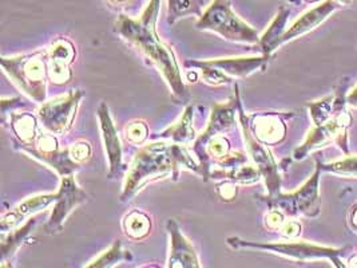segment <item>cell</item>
Here are the masks:
<instances>
[{"label":"cell","instance_id":"cell-1","mask_svg":"<svg viewBox=\"0 0 357 268\" xmlns=\"http://www.w3.org/2000/svg\"><path fill=\"white\" fill-rule=\"evenodd\" d=\"M161 3L162 0H150L138 19L119 15L114 24V31L137 47L151 65L158 68L174 100L181 105H189L192 96L182 78L174 51L163 43L155 29Z\"/></svg>","mask_w":357,"mask_h":268},{"label":"cell","instance_id":"cell-2","mask_svg":"<svg viewBox=\"0 0 357 268\" xmlns=\"http://www.w3.org/2000/svg\"><path fill=\"white\" fill-rule=\"evenodd\" d=\"M181 169H188L202 179V168L186 145L169 140H157L144 145L128 168L119 200L130 201L145 185L165 177L178 181Z\"/></svg>","mask_w":357,"mask_h":268},{"label":"cell","instance_id":"cell-3","mask_svg":"<svg viewBox=\"0 0 357 268\" xmlns=\"http://www.w3.org/2000/svg\"><path fill=\"white\" fill-rule=\"evenodd\" d=\"M349 78H342L335 91L333 114L328 122L319 126H313L309 131L305 141L293 151V158L301 161L307 158L312 151H319L325 145L335 142L344 154H349L348 131L352 124V116L347 109V90Z\"/></svg>","mask_w":357,"mask_h":268},{"label":"cell","instance_id":"cell-4","mask_svg":"<svg viewBox=\"0 0 357 268\" xmlns=\"http://www.w3.org/2000/svg\"><path fill=\"white\" fill-rule=\"evenodd\" d=\"M0 64L8 78L30 100L46 102L49 81V50L33 51L17 57H1Z\"/></svg>","mask_w":357,"mask_h":268},{"label":"cell","instance_id":"cell-5","mask_svg":"<svg viewBox=\"0 0 357 268\" xmlns=\"http://www.w3.org/2000/svg\"><path fill=\"white\" fill-rule=\"evenodd\" d=\"M227 244L233 250H257V251L269 252L288 258L294 262H312V260H329L335 267H347L342 263L341 256L349 251V247L345 248H333L324 247L320 244L309 241H281V243H259L249 241L237 236L227 237Z\"/></svg>","mask_w":357,"mask_h":268},{"label":"cell","instance_id":"cell-6","mask_svg":"<svg viewBox=\"0 0 357 268\" xmlns=\"http://www.w3.org/2000/svg\"><path fill=\"white\" fill-rule=\"evenodd\" d=\"M197 30L211 31L221 38L245 45H259L260 34L238 17L229 0H213L198 17Z\"/></svg>","mask_w":357,"mask_h":268},{"label":"cell","instance_id":"cell-7","mask_svg":"<svg viewBox=\"0 0 357 268\" xmlns=\"http://www.w3.org/2000/svg\"><path fill=\"white\" fill-rule=\"evenodd\" d=\"M323 169L321 161L317 160L316 169L313 174L292 193L278 192L275 196L269 195H257L256 199L266 204L269 209H280L287 216L297 218H317L321 214V199H320V177Z\"/></svg>","mask_w":357,"mask_h":268},{"label":"cell","instance_id":"cell-8","mask_svg":"<svg viewBox=\"0 0 357 268\" xmlns=\"http://www.w3.org/2000/svg\"><path fill=\"white\" fill-rule=\"evenodd\" d=\"M241 102L240 87L234 84V97L227 103H214L211 106V118L206 129L197 135L193 144V153L197 157V161L202 168V180L208 183L211 180V160L206 154V145L213 137L225 134L236 126V116L238 114V103Z\"/></svg>","mask_w":357,"mask_h":268},{"label":"cell","instance_id":"cell-9","mask_svg":"<svg viewBox=\"0 0 357 268\" xmlns=\"http://www.w3.org/2000/svg\"><path fill=\"white\" fill-rule=\"evenodd\" d=\"M238 121L243 132L246 153L249 154V158L252 160L253 165L259 169L261 177L265 181L268 195L275 196L278 192H281V165L275 160L269 147L261 144L250 132L248 124V114L245 113L243 100L238 103Z\"/></svg>","mask_w":357,"mask_h":268},{"label":"cell","instance_id":"cell-10","mask_svg":"<svg viewBox=\"0 0 357 268\" xmlns=\"http://www.w3.org/2000/svg\"><path fill=\"white\" fill-rule=\"evenodd\" d=\"M83 97L84 91L75 89L65 96L43 102L38 109V118L43 128L55 135L68 133L74 125Z\"/></svg>","mask_w":357,"mask_h":268},{"label":"cell","instance_id":"cell-11","mask_svg":"<svg viewBox=\"0 0 357 268\" xmlns=\"http://www.w3.org/2000/svg\"><path fill=\"white\" fill-rule=\"evenodd\" d=\"M86 201L87 193L78 185L74 174L61 177V184L56 191V201L46 224V232L49 234L61 232L66 218Z\"/></svg>","mask_w":357,"mask_h":268},{"label":"cell","instance_id":"cell-12","mask_svg":"<svg viewBox=\"0 0 357 268\" xmlns=\"http://www.w3.org/2000/svg\"><path fill=\"white\" fill-rule=\"evenodd\" d=\"M97 117L99 121V129L103 141V147L106 151V157L109 161V179H115L128 168L123 164L122 157V145L119 140V134L110 114V109L106 102H100L97 109Z\"/></svg>","mask_w":357,"mask_h":268},{"label":"cell","instance_id":"cell-13","mask_svg":"<svg viewBox=\"0 0 357 268\" xmlns=\"http://www.w3.org/2000/svg\"><path fill=\"white\" fill-rule=\"evenodd\" d=\"M294 113H253L248 116V124L252 134L266 147L280 145L287 138V119L294 117Z\"/></svg>","mask_w":357,"mask_h":268},{"label":"cell","instance_id":"cell-14","mask_svg":"<svg viewBox=\"0 0 357 268\" xmlns=\"http://www.w3.org/2000/svg\"><path fill=\"white\" fill-rule=\"evenodd\" d=\"M49 81L56 86L67 84L74 77L71 65L75 61V46L67 38H55L49 49Z\"/></svg>","mask_w":357,"mask_h":268},{"label":"cell","instance_id":"cell-15","mask_svg":"<svg viewBox=\"0 0 357 268\" xmlns=\"http://www.w3.org/2000/svg\"><path fill=\"white\" fill-rule=\"evenodd\" d=\"M341 4L337 0H325L319 6L310 8L305 14L298 17L292 26L285 31L278 42V49L297 38H301L307 34L316 30L320 24H323L328 17L333 13L340 10Z\"/></svg>","mask_w":357,"mask_h":268},{"label":"cell","instance_id":"cell-16","mask_svg":"<svg viewBox=\"0 0 357 268\" xmlns=\"http://www.w3.org/2000/svg\"><path fill=\"white\" fill-rule=\"evenodd\" d=\"M166 231L170 239V252L167 258L169 268H199L201 263L195 247L182 234L178 223L174 218H169L166 223Z\"/></svg>","mask_w":357,"mask_h":268},{"label":"cell","instance_id":"cell-17","mask_svg":"<svg viewBox=\"0 0 357 268\" xmlns=\"http://www.w3.org/2000/svg\"><path fill=\"white\" fill-rule=\"evenodd\" d=\"M56 201V192L54 193H40L31 198H27L22 201L13 211L4 214L0 220V231L1 234L10 232L17 228L23 220L33 218V215L39 214L40 211H45L46 208L55 204Z\"/></svg>","mask_w":357,"mask_h":268},{"label":"cell","instance_id":"cell-18","mask_svg":"<svg viewBox=\"0 0 357 268\" xmlns=\"http://www.w3.org/2000/svg\"><path fill=\"white\" fill-rule=\"evenodd\" d=\"M14 148L19 151H23L42 163L43 165L49 167L50 169L55 170L59 177H65L70 174H75L78 170H81V164L75 163L70 154V148L65 149H56L51 151H39L33 148L31 145L22 144L19 141L14 142Z\"/></svg>","mask_w":357,"mask_h":268},{"label":"cell","instance_id":"cell-19","mask_svg":"<svg viewBox=\"0 0 357 268\" xmlns=\"http://www.w3.org/2000/svg\"><path fill=\"white\" fill-rule=\"evenodd\" d=\"M271 57L269 55H260V57H231V58H215L202 61L205 65L217 67L227 73V75L233 78H246L253 73L264 70Z\"/></svg>","mask_w":357,"mask_h":268},{"label":"cell","instance_id":"cell-20","mask_svg":"<svg viewBox=\"0 0 357 268\" xmlns=\"http://www.w3.org/2000/svg\"><path fill=\"white\" fill-rule=\"evenodd\" d=\"M193 118H195V107L193 105H186L185 112L174 125H170L163 132L154 134V140H169L177 144L188 145L195 141L197 134L193 128Z\"/></svg>","mask_w":357,"mask_h":268},{"label":"cell","instance_id":"cell-21","mask_svg":"<svg viewBox=\"0 0 357 268\" xmlns=\"http://www.w3.org/2000/svg\"><path fill=\"white\" fill-rule=\"evenodd\" d=\"M291 15V10L285 6L280 7L277 11L276 17L272 20L268 30L261 35L259 47L261 54L272 57L275 51L278 50V42L282 38V35L288 30L287 23Z\"/></svg>","mask_w":357,"mask_h":268},{"label":"cell","instance_id":"cell-22","mask_svg":"<svg viewBox=\"0 0 357 268\" xmlns=\"http://www.w3.org/2000/svg\"><path fill=\"white\" fill-rule=\"evenodd\" d=\"M10 125L17 141L26 145H33L40 133L38 128V118L29 112H10Z\"/></svg>","mask_w":357,"mask_h":268},{"label":"cell","instance_id":"cell-23","mask_svg":"<svg viewBox=\"0 0 357 268\" xmlns=\"http://www.w3.org/2000/svg\"><path fill=\"white\" fill-rule=\"evenodd\" d=\"M36 225V218H27V221L15 230L1 234V243H0V255H1V267L4 266L6 260L13 258L15 255L17 248L23 246V243L27 240L29 234Z\"/></svg>","mask_w":357,"mask_h":268},{"label":"cell","instance_id":"cell-24","mask_svg":"<svg viewBox=\"0 0 357 268\" xmlns=\"http://www.w3.org/2000/svg\"><path fill=\"white\" fill-rule=\"evenodd\" d=\"M211 179L213 180H227L236 184L250 185L260 183L262 180L259 169L249 163L233 169H211Z\"/></svg>","mask_w":357,"mask_h":268},{"label":"cell","instance_id":"cell-25","mask_svg":"<svg viewBox=\"0 0 357 268\" xmlns=\"http://www.w3.org/2000/svg\"><path fill=\"white\" fill-rule=\"evenodd\" d=\"M153 221L151 218L139 209H132L122 220L123 234L134 241H141L146 239L151 232Z\"/></svg>","mask_w":357,"mask_h":268},{"label":"cell","instance_id":"cell-26","mask_svg":"<svg viewBox=\"0 0 357 268\" xmlns=\"http://www.w3.org/2000/svg\"><path fill=\"white\" fill-rule=\"evenodd\" d=\"M206 0H167V23L176 24L182 17H201Z\"/></svg>","mask_w":357,"mask_h":268},{"label":"cell","instance_id":"cell-27","mask_svg":"<svg viewBox=\"0 0 357 268\" xmlns=\"http://www.w3.org/2000/svg\"><path fill=\"white\" fill-rule=\"evenodd\" d=\"M132 255L130 251H125L122 241L115 240L109 250L102 252L93 262L86 265L87 268L114 267L122 262H131Z\"/></svg>","mask_w":357,"mask_h":268},{"label":"cell","instance_id":"cell-28","mask_svg":"<svg viewBox=\"0 0 357 268\" xmlns=\"http://www.w3.org/2000/svg\"><path fill=\"white\" fill-rule=\"evenodd\" d=\"M183 66L186 68H195L198 70L202 81L205 84H211V86H224V84H234V78L227 75V73H224L222 70L217 68V67L209 66L205 65L202 61H195V59H189L183 64Z\"/></svg>","mask_w":357,"mask_h":268},{"label":"cell","instance_id":"cell-29","mask_svg":"<svg viewBox=\"0 0 357 268\" xmlns=\"http://www.w3.org/2000/svg\"><path fill=\"white\" fill-rule=\"evenodd\" d=\"M333 103H335V94H331L321 100L307 103L309 114H310L314 126L323 125L331 119L333 114Z\"/></svg>","mask_w":357,"mask_h":268},{"label":"cell","instance_id":"cell-30","mask_svg":"<svg viewBox=\"0 0 357 268\" xmlns=\"http://www.w3.org/2000/svg\"><path fill=\"white\" fill-rule=\"evenodd\" d=\"M321 169L324 173H332L348 179H357V156L348 154L339 161H333L329 164L321 163Z\"/></svg>","mask_w":357,"mask_h":268},{"label":"cell","instance_id":"cell-31","mask_svg":"<svg viewBox=\"0 0 357 268\" xmlns=\"http://www.w3.org/2000/svg\"><path fill=\"white\" fill-rule=\"evenodd\" d=\"M125 140L131 145H144L149 138V126L142 119H132L123 129Z\"/></svg>","mask_w":357,"mask_h":268},{"label":"cell","instance_id":"cell-32","mask_svg":"<svg viewBox=\"0 0 357 268\" xmlns=\"http://www.w3.org/2000/svg\"><path fill=\"white\" fill-rule=\"evenodd\" d=\"M230 151H231L230 141L224 134L213 137L206 145V154H208V158L211 160V165H214L215 163L227 157Z\"/></svg>","mask_w":357,"mask_h":268},{"label":"cell","instance_id":"cell-33","mask_svg":"<svg viewBox=\"0 0 357 268\" xmlns=\"http://www.w3.org/2000/svg\"><path fill=\"white\" fill-rule=\"evenodd\" d=\"M70 148V154L73 157V160L78 164L83 165L84 163H87L91 158V145L87 141H77L74 142Z\"/></svg>","mask_w":357,"mask_h":268},{"label":"cell","instance_id":"cell-34","mask_svg":"<svg viewBox=\"0 0 357 268\" xmlns=\"http://www.w3.org/2000/svg\"><path fill=\"white\" fill-rule=\"evenodd\" d=\"M248 163H249V154L243 151H230L227 157H224L214 165L221 169H233V168L241 167Z\"/></svg>","mask_w":357,"mask_h":268},{"label":"cell","instance_id":"cell-35","mask_svg":"<svg viewBox=\"0 0 357 268\" xmlns=\"http://www.w3.org/2000/svg\"><path fill=\"white\" fill-rule=\"evenodd\" d=\"M215 192L221 200L225 201V202H231L238 195V186L233 181L224 180V183L217 185Z\"/></svg>","mask_w":357,"mask_h":268},{"label":"cell","instance_id":"cell-36","mask_svg":"<svg viewBox=\"0 0 357 268\" xmlns=\"http://www.w3.org/2000/svg\"><path fill=\"white\" fill-rule=\"evenodd\" d=\"M285 221H287V215L280 209H269V212L264 218L265 227L271 231H280V228L284 225Z\"/></svg>","mask_w":357,"mask_h":268},{"label":"cell","instance_id":"cell-37","mask_svg":"<svg viewBox=\"0 0 357 268\" xmlns=\"http://www.w3.org/2000/svg\"><path fill=\"white\" fill-rule=\"evenodd\" d=\"M301 230H303V227L298 221L287 220L284 223V225L280 228V234H282L285 239L293 240V239H297L301 234Z\"/></svg>","mask_w":357,"mask_h":268},{"label":"cell","instance_id":"cell-38","mask_svg":"<svg viewBox=\"0 0 357 268\" xmlns=\"http://www.w3.org/2000/svg\"><path fill=\"white\" fill-rule=\"evenodd\" d=\"M1 113L7 114L8 112H14L17 107H24L26 105L23 103L22 98H3L1 100Z\"/></svg>","mask_w":357,"mask_h":268},{"label":"cell","instance_id":"cell-39","mask_svg":"<svg viewBox=\"0 0 357 268\" xmlns=\"http://www.w3.org/2000/svg\"><path fill=\"white\" fill-rule=\"evenodd\" d=\"M348 224H349V228L357 234V202L351 208L348 214Z\"/></svg>","mask_w":357,"mask_h":268},{"label":"cell","instance_id":"cell-40","mask_svg":"<svg viewBox=\"0 0 357 268\" xmlns=\"http://www.w3.org/2000/svg\"><path fill=\"white\" fill-rule=\"evenodd\" d=\"M106 1L114 7H128V6H131L132 3H135L137 0H106Z\"/></svg>","mask_w":357,"mask_h":268},{"label":"cell","instance_id":"cell-41","mask_svg":"<svg viewBox=\"0 0 357 268\" xmlns=\"http://www.w3.org/2000/svg\"><path fill=\"white\" fill-rule=\"evenodd\" d=\"M347 102H348V105L349 106H352V107H356L357 109V84L356 87L347 96Z\"/></svg>","mask_w":357,"mask_h":268},{"label":"cell","instance_id":"cell-42","mask_svg":"<svg viewBox=\"0 0 357 268\" xmlns=\"http://www.w3.org/2000/svg\"><path fill=\"white\" fill-rule=\"evenodd\" d=\"M198 75H199L198 70L190 68V70H188V71H186V81H189V82H197Z\"/></svg>","mask_w":357,"mask_h":268},{"label":"cell","instance_id":"cell-43","mask_svg":"<svg viewBox=\"0 0 357 268\" xmlns=\"http://www.w3.org/2000/svg\"><path fill=\"white\" fill-rule=\"evenodd\" d=\"M347 267L357 268V252L356 253H354V255L348 259Z\"/></svg>","mask_w":357,"mask_h":268},{"label":"cell","instance_id":"cell-44","mask_svg":"<svg viewBox=\"0 0 357 268\" xmlns=\"http://www.w3.org/2000/svg\"><path fill=\"white\" fill-rule=\"evenodd\" d=\"M340 3L341 6H348L352 3V0H337Z\"/></svg>","mask_w":357,"mask_h":268},{"label":"cell","instance_id":"cell-45","mask_svg":"<svg viewBox=\"0 0 357 268\" xmlns=\"http://www.w3.org/2000/svg\"><path fill=\"white\" fill-rule=\"evenodd\" d=\"M300 1H305V3H317L320 0H300Z\"/></svg>","mask_w":357,"mask_h":268}]
</instances>
